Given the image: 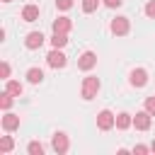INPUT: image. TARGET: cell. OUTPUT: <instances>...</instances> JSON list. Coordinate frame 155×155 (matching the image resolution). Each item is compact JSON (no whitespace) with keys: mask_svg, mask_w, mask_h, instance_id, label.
Here are the masks:
<instances>
[{"mask_svg":"<svg viewBox=\"0 0 155 155\" xmlns=\"http://www.w3.org/2000/svg\"><path fill=\"white\" fill-rule=\"evenodd\" d=\"M97 126H99L102 131H109L111 126H116V116H114L109 109H104V111L97 114Z\"/></svg>","mask_w":155,"mask_h":155,"instance_id":"6da1fadb","label":"cell"},{"mask_svg":"<svg viewBox=\"0 0 155 155\" xmlns=\"http://www.w3.org/2000/svg\"><path fill=\"white\" fill-rule=\"evenodd\" d=\"M97 92H99V80L97 78H85V82H82V97L92 99Z\"/></svg>","mask_w":155,"mask_h":155,"instance_id":"7a4b0ae2","label":"cell"},{"mask_svg":"<svg viewBox=\"0 0 155 155\" xmlns=\"http://www.w3.org/2000/svg\"><path fill=\"white\" fill-rule=\"evenodd\" d=\"M46 61H48L51 68H65V63H68V61H65V53L58 51V48H53V51L46 56Z\"/></svg>","mask_w":155,"mask_h":155,"instance_id":"3957f363","label":"cell"},{"mask_svg":"<svg viewBox=\"0 0 155 155\" xmlns=\"http://www.w3.org/2000/svg\"><path fill=\"white\" fill-rule=\"evenodd\" d=\"M150 116H153V114H150L148 109H145V111H138V114L133 116V126H136L138 131H148V128H150Z\"/></svg>","mask_w":155,"mask_h":155,"instance_id":"277c9868","label":"cell"},{"mask_svg":"<svg viewBox=\"0 0 155 155\" xmlns=\"http://www.w3.org/2000/svg\"><path fill=\"white\" fill-rule=\"evenodd\" d=\"M97 65V56L92 53V51H85L82 56H80V61H78V68L80 70H92Z\"/></svg>","mask_w":155,"mask_h":155,"instance_id":"5b68a950","label":"cell"},{"mask_svg":"<svg viewBox=\"0 0 155 155\" xmlns=\"http://www.w3.org/2000/svg\"><path fill=\"white\" fill-rule=\"evenodd\" d=\"M41 44H44V34H41V31H31V34H27V39H24V46H27L29 51L41 48Z\"/></svg>","mask_w":155,"mask_h":155,"instance_id":"8992f818","label":"cell"},{"mask_svg":"<svg viewBox=\"0 0 155 155\" xmlns=\"http://www.w3.org/2000/svg\"><path fill=\"white\" fill-rule=\"evenodd\" d=\"M53 150H56L58 155L68 153V136H65V133H53Z\"/></svg>","mask_w":155,"mask_h":155,"instance_id":"52a82bcc","label":"cell"},{"mask_svg":"<svg viewBox=\"0 0 155 155\" xmlns=\"http://www.w3.org/2000/svg\"><path fill=\"white\" fill-rule=\"evenodd\" d=\"M111 31L119 34V36H124V34L128 31V17H116V19L111 22Z\"/></svg>","mask_w":155,"mask_h":155,"instance_id":"ba28073f","label":"cell"},{"mask_svg":"<svg viewBox=\"0 0 155 155\" xmlns=\"http://www.w3.org/2000/svg\"><path fill=\"white\" fill-rule=\"evenodd\" d=\"M145 82H148V73H145L143 68H136V70L131 73V85H133V87H143Z\"/></svg>","mask_w":155,"mask_h":155,"instance_id":"9c48e42d","label":"cell"},{"mask_svg":"<svg viewBox=\"0 0 155 155\" xmlns=\"http://www.w3.org/2000/svg\"><path fill=\"white\" fill-rule=\"evenodd\" d=\"M70 27H73V24H70L68 17H58V19L53 22V31H56V34H68Z\"/></svg>","mask_w":155,"mask_h":155,"instance_id":"30bf717a","label":"cell"},{"mask_svg":"<svg viewBox=\"0 0 155 155\" xmlns=\"http://www.w3.org/2000/svg\"><path fill=\"white\" fill-rule=\"evenodd\" d=\"M22 19H24V22H36V19H39V7H36V5H27V7L22 10Z\"/></svg>","mask_w":155,"mask_h":155,"instance_id":"8fae6325","label":"cell"},{"mask_svg":"<svg viewBox=\"0 0 155 155\" xmlns=\"http://www.w3.org/2000/svg\"><path fill=\"white\" fill-rule=\"evenodd\" d=\"M2 128H5V131H15V128H19V116H15V114H5V116H2Z\"/></svg>","mask_w":155,"mask_h":155,"instance_id":"7c38bea8","label":"cell"},{"mask_svg":"<svg viewBox=\"0 0 155 155\" xmlns=\"http://www.w3.org/2000/svg\"><path fill=\"white\" fill-rule=\"evenodd\" d=\"M27 80H29L31 85H39V82L44 80V73H41V68H29V70H27Z\"/></svg>","mask_w":155,"mask_h":155,"instance_id":"4fadbf2b","label":"cell"},{"mask_svg":"<svg viewBox=\"0 0 155 155\" xmlns=\"http://www.w3.org/2000/svg\"><path fill=\"white\" fill-rule=\"evenodd\" d=\"M131 124H133V119H131V114H126V111H121V114L116 116V128H121V131H124V128H128Z\"/></svg>","mask_w":155,"mask_h":155,"instance_id":"5bb4252c","label":"cell"},{"mask_svg":"<svg viewBox=\"0 0 155 155\" xmlns=\"http://www.w3.org/2000/svg\"><path fill=\"white\" fill-rule=\"evenodd\" d=\"M65 44H68V36H65V34H56V31H53V39H51V46H53V48H63Z\"/></svg>","mask_w":155,"mask_h":155,"instance_id":"9a60e30c","label":"cell"},{"mask_svg":"<svg viewBox=\"0 0 155 155\" xmlns=\"http://www.w3.org/2000/svg\"><path fill=\"white\" fill-rule=\"evenodd\" d=\"M5 90H7L10 94H15V97H19V94H22V85H19L17 80H7V85H5Z\"/></svg>","mask_w":155,"mask_h":155,"instance_id":"2e32d148","label":"cell"},{"mask_svg":"<svg viewBox=\"0 0 155 155\" xmlns=\"http://www.w3.org/2000/svg\"><path fill=\"white\" fill-rule=\"evenodd\" d=\"M12 148H15L12 138H10V136H2V138H0V153H10Z\"/></svg>","mask_w":155,"mask_h":155,"instance_id":"e0dca14e","label":"cell"},{"mask_svg":"<svg viewBox=\"0 0 155 155\" xmlns=\"http://www.w3.org/2000/svg\"><path fill=\"white\" fill-rule=\"evenodd\" d=\"M97 5H99V0H82V12H94L97 10Z\"/></svg>","mask_w":155,"mask_h":155,"instance_id":"ac0fdd59","label":"cell"},{"mask_svg":"<svg viewBox=\"0 0 155 155\" xmlns=\"http://www.w3.org/2000/svg\"><path fill=\"white\" fill-rule=\"evenodd\" d=\"M27 150H29L31 155H41V153H44V145H41V143H36V140H31V143L27 145Z\"/></svg>","mask_w":155,"mask_h":155,"instance_id":"d6986e66","label":"cell"},{"mask_svg":"<svg viewBox=\"0 0 155 155\" xmlns=\"http://www.w3.org/2000/svg\"><path fill=\"white\" fill-rule=\"evenodd\" d=\"M12 97H15V94H10V92L5 90V92H2V99H0V107H2V109H10V104H12Z\"/></svg>","mask_w":155,"mask_h":155,"instance_id":"ffe728a7","label":"cell"},{"mask_svg":"<svg viewBox=\"0 0 155 155\" xmlns=\"http://www.w3.org/2000/svg\"><path fill=\"white\" fill-rule=\"evenodd\" d=\"M145 109L155 116V97H148V99H145Z\"/></svg>","mask_w":155,"mask_h":155,"instance_id":"44dd1931","label":"cell"},{"mask_svg":"<svg viewBox=\"0 0 155 155\" xmlns=\"http://www.w3.org/2000/svg\"><path fill=\"white\" fill-rule=\"evenodd\" d=\"M145 15H148V17H155V0H150V2L145 5Z\"/></svg>","mask_w":155,"mask_h":155,"instance_id":"7402d4cb","label":"cell"},{"mask_svg":"<svg viewBox=\"0 0 155 155\" xmlns=\"http://www.w3.org/2000/svg\"><path fill=\"white\" fill-rule=\"evenodd\" d=\"M56 5L61 10H68V7H73V0H56Z\"/></svg>","mask_w":155,"mask_h":155,"instance_id":"603a6c76","label":"cell"},{"mask_svg":"<svg viewBox=\"0 0 155 155\" xmlns=\"http://www.w3.org/2000/svg\"><path fill=\"white\" fill-rule=\"evenodd\" d=\"M148 150H150L148 145H136V148H133V153H138V155H145Z\"/></svg>","mask_w":155,"mask_h":155,"instance_id":"cb8c5ba5","label":"cell"},{"mask_svg":"<svg viewBox=\"0 0 155 155\" xmlns=\"http://www.w3.org/2000/svg\"><path fill=\"white\" fill-rule=\"evenodd\" d=\"M2 80H10V65L2 63Z\"/></svg>","mask_w":155,"mask_h":155,"instance_id":"d4e9b609","label":"cell"},{"mask_svg":"<svg viewBox=\"0 0 155 155\" xmlns=\"http://www.w3.org/2000/svg\"><path fill=\"white\" fill-rule=\"evenodd\" d=\"M121 2H124V0H104V5H107V7H119Z\"/></svg>","mask_w":155,"mask_h":155,"instance_id":"484cf974","label":"cell"},{"mask_svg":"<svg viewBox=\"0 0 155 155\" xmlns=\"http://www.w3.org/2000/svg\"><path fill=\"white\" fill-rule=\"evenodd\" d=\"M150 150H153V153H155V140H153V145H150Z\"/></svg>","mask_w":155,"mask_h":155,"instance_id":"4316f807","label":"cell"},{"mask_svg":"<svg viewBox=\"0 0 155 155\" xmlns=\"http://www.w3.org/2000/svg\"><path fill=\"white\" fill-rule=\"evenodd\" d=\"M2 2H10V0H2Z\"/></svg>","mask_w":155,"mask_h":155,"instance_id":"83f0119b","label":"cell"}]
</instances>
